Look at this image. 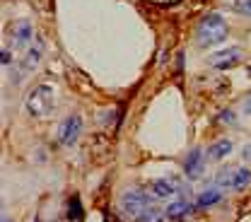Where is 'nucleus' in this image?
Listing matches in <instances>:
<instances>
[{"instance_id":"f257e3e1","label":"nucleus","mask_w":251,"mask_h":222,"mask_svg":"<svg viewBox=\"0 0 251 222\" xmlns=\"http://www.w3.org/2000/svg\"><path fill=\"white\" fill-rule=\"evenodd\" d=\"M227 29H229V27H227V22H225L222 15H218V12L205 15V17L198 22V27H196V41H198L201 49L215 46L220 41H225Z\"/></svg>"},{"instance_id":"f03ea898","label":"nucleus","mask_w":251,"mask_h":222,"mask_svg":"<svg viewBox=\"0 0 251 222\" xmlns=\"http://www.w3.org/2000/svg\"><path fill=\"white\" fill-rule=\"evenodd\" d=\"M53 109V87L49 85H39L34 92L27 97V111L31 116H46Z\"/></svg>"},{"instance_id":"7ed1b4c3","label":"nucleus","mask_w":251,"mask_h":222,"mask_svg":"<svg viewBox=\"0 0 251 222\" xmlns=\"http://www.w3.org/2000/svg\"><path fill=\"white\" fill-rule=\"evenodd\" d=\"M150 205V198H148V193L145 191H126L124 196H121V213H124L128 220H138L140 218V213L145 210Z\"/></svg>"},{"instance_id":"20e7f679","label":"nucleus","mask_w":251,"mask_h":222,"mask_svg":"<svg viewBox=\"0 0 251 222\" xmlns=\"http://www.w3.org/2000/svg\"><path fill=\"white\" fill-rule=\"evenodd\" d=\"M242 61H244V51H242L239 46H229V49H222L218 53H210V56H208V65L215 68V70L237 68Z\"/></svg>"},{"instance_id":"39448f33","label":"nucleus","mask_w":251,"mask_h":222,"mask_svg":"<svg viewBox=\"0 0 251 222\" xmlns=\"http://www.w3.org/2000/svg\"><path fill=\"white\" fill-rule=\"evenodd\" d=\"M80 130H82V119H80L77 114L68 116L61 126H58V143L65 145V148H68V145H73V143L77 140Z\"/></svg>"},{"instance_id":"423d86ee","label":"nucleus","mask_w":251,"mask_h":222,"mask_svg":"<svg viewBox=\"0 0 251 222\" xmlns=\"http://www.w3.org/2000/svg\"><path fill=\"white\" fill-rule=\"evenodd\" d=\"M203 169H205V155L203 150H191L184 159V172H186L188 179H201L203 176Z\"/></svg>"},{"instance_id":"0eeeda50","label":"nucleus","mask_w":251,"mask_h":222,"mask_svg":"<svg viewBox=\"0 0 251 222\" xmlns=\"http://www.w3.org/2000/svg\"><path fill=\"white\" fill-rule=\"evenodd\" d=\"M150 193L155 198H174L179 193V184L172 181V179H155L150 184Z\"/></svg>"},{"instance_id":"6e6552de","label":"nucleus","mask_w":251,"mask_h":222,"mask_svg":"<svg viewBox=\"0 0 251 222\" xmlns=\"http://www.w3.org/2000/svg\"><path fill=\"white\" fill-rule=\"evenodd\" d=\"M10 39H12V46H25L27 41H31V25L27 20H20L10 27Z\"/></svg>"},{"instance_id":"1a4fd4ad","label":"nucleus","mask_w":251,"mask_h":222,"mask_svg":"<svg viewBox=\"0 0 251 222\" xmlns=\"http://www.w3.org/2000/svg\"><path fill=\"white\" fill-rule=\"evenodd\" d=\"M41 53H44V41H41V39H36V44H34L29 51H27L25 61H22V65H20L22 75H25V73H29V70H34V68L39 65V61H41Z\"/></svg>"},{"instance_id":"9d476101","label":"nucleus","mask_w":251,"mask_h":222,"mask_svg":"<svg viewBox=\"0 0 251 222\" xmlns=\"http://www.w3.org/2000/svg\"><path fill=\"white\" fill-rule=\"evenodd\" d=\"M191 208H193V205L188 203L186 198H179V200H174L164 213H167V218H169V220H181V218L191 215Z\"/></svg>"},{"instance_id":"9b49d317","label":"nucleus","mask_w":251,"mask_h":222,"mask_svg":"<svg viewBox=\"0 0 251 222\" xmlns=\"http://www.w3.org/2000/svg\"><path fill=\"white\" fill-rule=\"evenodd\" d=\"M229 152H232V140H218V143H213V145L208 148L205 157L213 159V162H218V159L227 157Z\"/></svg>"},{"instance_id":"f8f14e48","label":"nucleus","mask_w":251,"mask_h":222,"mask_svg":"<svg viewBox=\"0 0 251 222\" xmlns=\"http://www.w3.org/2000/svg\"><path fill=\"white\" fill-rule=\"evenodd\" d=\"M222 200V191L220 189H208L203 191L201 196H198V200H196V208L198 210H203V208H210V205H215Z\"/></svg>"},{"instance_id":"ddd939ff","label":"nucleus","mask_w":251,"mask_h":222,"mask_svg":"<svg viewBox=\"0 0 251 222\" xmlns=\"http://www.w3.org/2000/svg\"><path fill=\"white\" fill-rule=\"evenodd\" d=\"M234 174H237V167H225V169H220L218 176H215L218 189H234Z\"/></svg>"},{"instance_id":"4468645a","label":"nucleus","mask_w":251,"mask_h":222,"mask_svg":"<svg viewBox=\"0 0 251 222\" xmlns=\"http://www.w3.org/2000/svg\"><path fill=\"white\" fill-rule=\"evenodd\" d=\"M85 220V210H82V203L77 196H73L68 200V222H82Z\"/></svg>"},{"instance_id":"2eb2a0df","label":"nucleus","mask_w":251,"mask_h":222,"mask_svg":"<svg viewBox=\"0 0 251 222\" xmlns=\"http://www.w3.org/2000/svg\"><path fill=\"white\" fill-rule=\"evenodd\" d=\"M164 220H167V213H164V210L148 205V208L140 213V218H138L135 222H164Z\"/></svg>"},{"instance_id":"dca6fc26","label":"nucleus","mask_w":251,"mask_h":222,"mask_svg":"<svg viewBox=\"0 0 251 222\" xmlns=\"http://www.w3.org/2000/svg\"><path fill=\"white\" fill-rule=\"evenodd\" d=\"M251 186V169L247 167H237V174H234V191H244Z\"/></svg>"},{"instance_id":"f3484780","label":"nucleus","mask_w":251,"mask_h":222,"mask_svg":"<svg viewBox=\"0 0 251 222\" xmlns=\"http://www.w3.org/2000/svg\"><path fill=\"white\" fill-rule=\"evenodd\" d=\"M234 7H237L239 12H244V15L251 17V0H234Z\"/></svg>"},{"instance_id":"a211bd4d","label":"nucleus","mask_w":251,"mask_h":222,"mask_svg":"<svg viewBox=\"0 0 251 222\" xmlns=\"http://www.w3.org/2000/svg\"><path fill=\"white\" fill-rule=\"evenodd\" d=\"M2 65H10V51L2 49Z\"/></svg>"},{"instance_id":"6ab92c4d","label":"nucleus","mask_w":251,"mask_h":222,"mask_svg":"<svg viewBox=\"0 0 251 222\" xmlns=\"http://www.w3.org/2000/svg\"><path fill=\"white\" fill-rule=\"evenodd\" d=\"M242 157H244V159H251V145L247 148V150H244V152H242Z\"/></svg>"},{"instance_id":"aec40b11","label":"nucleus","mask_w":251,"mask_h":222,"mask_svg":"<svg viewBox=\"0 0 251 222\" xmlns=\"http://www.w3.org/2000/svg\"><path fill=\"white\" fill-rule=\"evenodd\" d=\"M220 119H222V121H234V116H232V114H222Z\"/></svg>"},{"instance_id":"412c9836","label":"nucleus","mask_w":251,"mask_h":222,"mask_svg":"<svg viewBox=\"0 0 251 222\" xmlns=\"http://www.w3.org/2000/svg\"><path fill=\"white\" fill-rule=\"evenodd\" d=\"M2 222H10V220H7V218H2Z\"/></svg>"}]
</instances>
